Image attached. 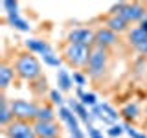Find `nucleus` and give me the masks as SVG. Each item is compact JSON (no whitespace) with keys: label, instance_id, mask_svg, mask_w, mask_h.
I'll return each mask as SVG.
<instances>
[{"label":"nucleus","instance_id":"f257e3e1","mask_svg":"<svg viewBox=\"0 0 147 138\" xmlns=\"http://www.w3.org/2000/svg\"><path fill=\"white\" fill-rule=\"evenodd\" d=\"M15 72L20 79H26V81H33L37 77H40V63L39 59L35 57L31 52H24V53H18L17 61H15Z\"/></svg>","mask_w":147,"mask_h":138},{"label":"nucleus","instance_id":"f03ea898","mask_svg":"<svg viewBox=\"0 0 147 138\" xmlns=\"http://www.w3.org/2000/svg\"><path fill=\"white\" fill-rule=\"evenodd\" d=\"M109 64V52L101 46H92L90 48V55H88V63H86V72L90 77L98 79L103 76V72L107 70Z\"/></svg>","mask_w":147,"mask_h":138},{"label":"nucleus","instance_id":"7ed1b4c3","mask_svg":"<svg viewBox=\"0 0 147 138\" xmlns=\"http://www.w3.org/2000/svg\"><path fill=\"white\" fill-rule=\"evenodd\" d=\"M11 112L15 120L18 122H35L37 120V114H39V107L33 103V101H28V99H13L11 103Z\"/></svg>","mask_w":147,"mask_h":138},{"label":"nucleus","instance_id":"20e7f679","mask_svg":"<svg viewBox=\"0 0 147 138\" xmlns=\"http://www.w3.org/2000/svg\"><path fill=\"white\" fill-rule=\"evenodd\" d=\"M112 15H119L121 18H125V20L131 24V22H138L140 24L142 20L147 17V11L145 7L142 6V4H118V6L112 7Z\"/></svg>","mask_w":147,"mask_h":138},{"label":"nucleus","instance_id":"39448f33","mask_svg":"<svg viewBox=\"0 0 147 138\" xmlns=\"http://www.w3.org/2000/svg\"><path fill=\"white\" fill-rule=\"evenodd\" d=\"M88 55H90L88 46L66 44V48H64V59H66V63L72 64L74 68H86Z\"/></svg>","mask_w":147,"mask_h":138},{"label":"nucleus","instance_id":"423d86ee","mask_svg":"<svg viewBox=\"0 0 147 138\" xmlns=\"http://www.w3.org/2000/svg\"><path fill=\"white\" fill-rule=\"evenodd\" d=\"M7 138H37L35 135V129H33V123H28V122H18L15 120L13 123L4 129Z\"/></svg>","mask_w":147,"mask_h":138},{"label":"nucleus","instance_id":"0eeeda50","mask_svg":"<svg viewBox=\"0 0 147 138\" xmlns=\"http://www.w3.org/2000/svg\"><path fill=\"white\" fill-rule=\"evenodd\" d=\"M96 31H92L90 28H74L68 33V44H79V46H94Z\"/></svg>","mask_w":147,"mask_h":138},{"label":"nucleus","instance_id":"6e6552de","mask_svg":"<svg viewBox=\"0 0 147 138\" xmlns=\"http://www.w3.org/2000/svg\"><path fill=\"white\" fill-rule=\"evenodd\" d=\"M118 41V35L114 33V31H110L107 26L105 28H99V30H96V39H94V46H101V48H110V46H114Z\"/></svg>","mask_w":147,"mask_h":138},{"label":"nucleus","instance_id":"1a4fd4ad","mask_svg":"<svg viewBox=\"0 0 147 138\" xmlns=\"http://www.w3.org/2000/svg\"><path fill=\"white\" fill-rule=\"evenodd\" d=\"M37 138H57L59 136V125L55 122H35L33 123Z\"/></svg>","mask_w":147,"mask_h":138},{"label":"nucleus","instance_id":"9d476101","mask_svg":"<svg viewBox=\"0 0 147 138\" xmlns=\"http://www.w3.org/2000/svg\"><path fill=\"white\" fill-rule=\"evenodd\" d=\"M59 116H61V120L64 123H66L68 127H70V133H72V138H83V133L79 125H77V120L76 116H74L72 109H66V107H61L59 109Z\"/></svg>","mask_w":147,"mask_h":138},{"label":"nucleus","instance_id":"9b49d317","mask_svg":"<svg viewBox=\"0 0 147 138\" xmlns=\"http://www.w3.org/2000/svg\"><path fill=\"white\" fill-rule=\"evenodd\" d=\"M127 41H129V44H131L134 50H138V48H140V46L147 41V33L142 30L140 26H134L132 30L127 31Z\"/></svg>","mask_w":147,"mask_h":138},{"label":"nucleus","instance_id":"f8f14e48","mask_svg":"<svg viewBox=\"0 0 147 138\" xmlns=\"http://www.w3.org/2000/svg\"><path fill=\"white\" fill-rule=\"evenodd\" d=\"M26 48L30 50L31 53H39V55H48L52 53V48H50V44L46 43L42 39H28L26 41Z\"/></svg>","mask_w":147,"mask_h":138},{"label":"nucleus","instance_id":"ddd939ff","mask_svg":"<svg viewBox=\"0 0 147 138\" xmlns=\"http://www.w3.org/2000/svg\"><path fill=\"white\" fill-rule=\"evenodd\" d=\"M107 28L118 35V33H123V31H129V22L119 15H110L107 18Z\"/></svg>","mask_w":147,"mask_h":138},{"label":"nucleus","instance_id":"4468645a","mask_svg":"<svg viewBox=\"0 0 147 138\" xmlns=\"http://www.w3.org/2000/svg\"><path fill=\"white\" fill-rule=\"evenodd\" d=\"M13 77H15V68H11L9 64L4 63L2 66H0V89L6 90L9 85H11Z\"/></svg>","mask_w":147,"mask_h":138},{"label":"nucleus","instance_id":"2eb2a0df","mask_svg":"<svg viewBox=\"0 0 147 138\" xmlns=\"http://www.w3.org/2000/svg\"><path fill=\"white\" fill-rule=\"evenodd\" d=\"M15 122V116H13L11 112V105H9V101L6 98H2V110H0V123H2V127L6 129L9 123Z\"/></svg>","mask_w":147,"mask_h":138},{"label":"nucleus","instance_id":"dca6fc26","mask_svg":"<svg viewBox=\"0 0 147 138\" xmlns=\"http://www.w3.org/2000/svg\"><path fill=\"white\" fill-rule=\"evenodd\" d=\"M72 76L68 74L66 70H63V68H59V72H57V83H59V89H61L63 92H66V90H70L72 89Z\"/></svg>","mask_w":147,"mask_h":138},{"label":"nucleus","instance_id":"f3484780","mask_svg":"<svg viewBox=\"0 0 147 138\" xmlns=\"http://www.w3.org/2000/svg\"><path fill=\"white\" fill-rule=\"evenodd\" d=\"M70 109H72V112H77V116H79L81 120H85L86 122V125H88V120H90V116H88V112H86V109H85V105L83 103H77V101H70Z\"/></svg>","mask_w":147,"mask_h":138},{"label":"nucleus","instance_id":"a211bd4d","mask_svg":"<svg viewBox=\"0 0 147 138\" xmlns=\"http://www.w3.org/2000/svg\"><path fill=\"white\" fill-rule=\"evenodd\" d=\"M7 20H9V24H13V28H17V30H20V31H28L30 30V26H28V22L24 20V18H20V15H7Z\"/></svg>","mask_w":147,"mask_h":138},{"label":"nucleus","instance_id":"6ab92c4d","mask_svg":"<svg viewBox=\"0 0 147 138\" xmlns=\"http://www.w3.org/2000/svg\"><path fill=\"white\" fill-rule=\"evenodd\" d=\"M53 110L50 105H46V107H39V114H37V120L35 122H53Z\"/></svg>","mask_w":147,"mask_h":138},{"label":"nucleus","instance_id":"aec40b11","mask_svg":"<svg viewBox=\"0 0 147 138\" xmlns=\"http://www.w3.org/2000/svg\"><path fill=\"white\" fill-rule=\"evenodd\" d=\"M121 114L127 120H136L138 118V107H136V105H132V103H129V105H125V107L121 109Z\"/></svg>","mask_w":147,"mask_h":138},{"label":"nucleus","instance_id":"412c9836","mask_svg":"<svg viewBox=\"0 0 147 138\" xmlns=\"http://www.w3.org/2000/svg\"><path fill=\"white\" fill-rule=\"evenodd\" d=\"M42 59H44V63L48 64V66H57V68L61 66V57H59V55H55L53 52L48 53V55H44Z\"/></svg>","mask_w":147,"mask_h":138},{"label":"nucleus","instance_id":"4be33fe9","mask_svg":"<svg viewBox=\"0 0 147 138\" xmlns=\"http://www.w3.org/2000/svg\"><path fill=\"white\" fill-rule=\"evenodd\" d=\"M81 103L85 105V107H96V94H88V92H86V94H83L81 96Z\"/></svg>","mask_w":147,"mask_h":138},{"label":"nucleus","instance_id":"5701e85b","mask_svg":"<svg viewBox=\"0 0 147 138\" xmlns=\"http://www.w3.org/2000/svg\"><path fill=\"white\" fill-rule=\"evenodd\" d=\"M4 7L7 9V15H17V9H18V4L17 2H13V0H6L4 2Z\"/></svg>","mask_w":147,"mask_h":138},{"label":"nucleus","instance_id":"b1692460","mask_svg":"<svg viewBox=\"0 0 147 138\" xmlns=\"http://www.w3.org/2000/svg\"><path fill=\"white\" fill-rule=\"evenodd\" d=\"M50 99H52V103H55V105H63V96H61L59 90H52V92H50Z\"/></svg>","mask_w":147,"mask_h":138},{"label":"nucleus","instance_id":"393cba45","mask_svg":"<svg viewBox=\"0 0 147 138\" xmlns=\"http://www.w3.org/2000/svg\"><path fill=\"white\" fill-rule=\"evenodd\" d=\"M72 79L77 83V87H83L86 83V79H85V76L83 74H79V72H74V76H72Z\"/></svg>","mask_w":147,"mask_h":138},{"label":"nucleus","instance_id":"a878e982","mask_svg":"<svg viewBox=\"0 0 147 138\" xmlns=\"http://www.w3.org/2000/svg\"><path fill=\"white\" fill-rule=\"evenodd\" d=\"M121 133H123V129L119 127V125H112V127L109 129V135H110V136H114V138H116V136H119Z\"/></svg>","mask_w":147,"mask_h":138},{"label":"nucleus","instance_id":"bb28decb","mask_svg":"<svg viewBox=\"0 0 147 138\" xmlns=\"http://www.w3.org/2000/svg\"><path fill=\"white\" fill-rule=\"evenodd\" d=\"M88 135H90V138H103V135L98 131V129H94V127H88Z\"/></svg>","mask_w":147,"mask_h":138},{"label":"nucleus","instance_id":"cd10ccee","mask_svg":"<svg viewBox=\"0 0 147 138\" xmlns=\"http://www.w3.org/2000/svg\"><path fill=\"white\" fill-rule=\"evenodd\" d=\"M138 26H140V28H142V30H144V31H145V33H147V17H145V18H144V20H142V22H140V24H138Z\"/></svg>","mask_w":147,"mask_h":138}]
</instances>
